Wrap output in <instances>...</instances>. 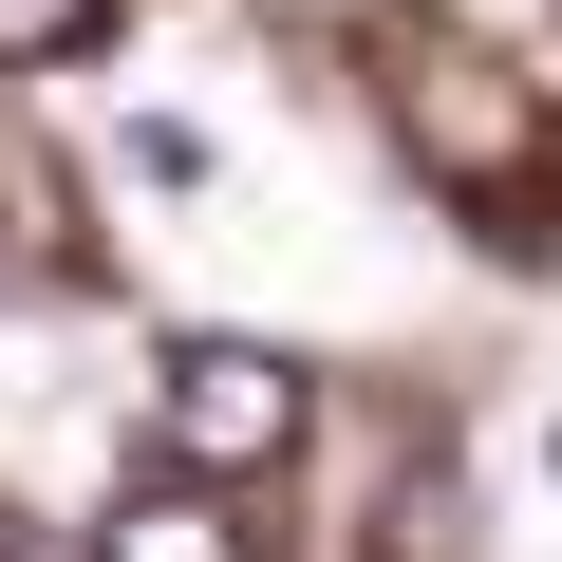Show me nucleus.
Listing matches in <instances>:
<instances>
[{
    "instance_id": "nucleus-3",
    "label": "nucleus",
    "mask_w": 562,
    "mask_h": 562,
    "mask_svg": "<svg viewBox=\"0 0 562 562\" xmlns=\"http://www.w3.org/2000/svg\"><path fill=\"white\" fill-rule=\"evenodd\" d=\"M94 38H113V0H0V76H57Z\"/></svg>"
},
{
    "instance_id": "nucleus-4",
    "label": "nucleus",
    "mask_w": 562,
    "mask_h": 562,
    "mask_svg": "<svg viewBox=\"0 0 562 562\" xmlns=\"http://www.w3.org/2000/svg\"><path fill=\"white\" fill-rule=\"evenodd\" d=\"M0 562H76V525H20V506H0Z\"/></svg>"
},
{
    "instance_id": "nucleus-2",
    "label": "nucleus",
    "mask_w": 562,
    "mask_h": 562,
    "mask_svg": "<svg viewBox=\"0 0 562 562\" xmlns=\"http://www.w3.org/2000/svg\"><path fill=\"white\" fill-rule=\"evenodd\" d=\"M94 562H244V525H225V506H206V487H132V506H113V543H94Z\"/></svg>"
},
{
    "instance_id": "nucleus-1",
    "label": "nucleus",
    "mask_w": 562,
    "mask_h": 562,
    "mask_svg": "<svg viewBox=\"0 0 562 562\" xmlns=\"http://www.w3.org/2000/svg\"><path fill=\"white\" fill-rule=\"evenodd\" d=\"M150 431H169V469H281L301 450V375L262 338H169L150 357Z\"/></svg>"
}]
</instances>
